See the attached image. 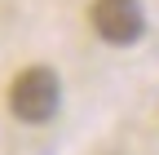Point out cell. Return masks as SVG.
<instances>
[{"mask_svg":"<svg viewBox=\"0 0 159 155\" xmlns=\"http://www.w3.org/2000/svg\"><path fill=\"white\" fill-rule=\"evenodd\" d=\"M57 102H62V84L49 67H27L9 89V111L22 124H44L57 115Z\"/></svg>","mask_w":159,"mask_h":155,"instance_id":"6da1fadb","label":"cell"},{"mask_svg":"<svg viewBox=\"0 0 159 155\" xmlns=\"http://www.w3.org/2000/svg\"><path fill=\"white\" fill-rule=\"evenodd\" d=\"M146 18L137 0H93V31L106 45H133L142 35Z\"/></svg>","mask_w":159,"mask_h":155,"instance_id":"7a4b0ae2","label":"cell"}]
</instances>
